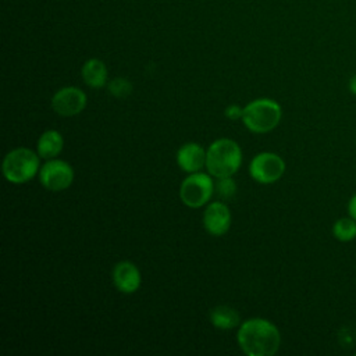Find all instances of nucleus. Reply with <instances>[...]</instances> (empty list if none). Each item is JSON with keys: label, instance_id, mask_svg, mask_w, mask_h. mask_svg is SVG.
I'll list each match as a JSON object with an SVG mask.
<instances>
[{"label": "nucleus", "instance_id": "f257e3e1", "mask_svg": "<svg viewBox=\"0 0 356 356\" xmlns=\"http://www.w3.org/2000/svg\"><path fill=\"white\" fill-rule=\"evenodd\" d=\"M238 343L249 356H273L281 343L278 328L264 318H249L241 324Z\"/></svg>", "mask_w": 356, "mask_h": 356}, {"label": "nucleus", "instance_id": "f03ea898", "mask_svg": "<svg viewBox=\"0 0 356 356\" xmlns=\"http://www.w3.org/2000/svg\"><path fill=\"white\" fill-rule=\"evenodd\" d=\"M242 163V152L231 139H217L206 152L207 171L216 178L234 175Z\"/></svg>", "mask_w": 356, "mask_h": 356}, {"label": "nucleus", "instance_id": "7ed1b4c3", "mask_svg": "<svg viewBox=\"0 0 356 356\" xmlns=\"http://www.w3.org/2000/svg\"><path fill=\"white\" fill-rule=\"evenodd\" d=\"M243 124L256 134L274 129L281 120V106L271 99H257L243 108Z\"/></svg>", "mask_w": 356, "mask_h": 356}, {"label": "nucleus", "instance_id": "20e7f679", "mask_svg": "<svg viewBox=\"0 0 356 356\" xmlns=\"http://www.w3.org/2000/svg\"><path fill=\"white\" fill-rule=\"evenodd\" d=\"M39 167L38 156L26 147H17L3 160V174L7 181L24 184L33 178Z\"/></svg>", "mask_w": 356, "mask_h": 356}, {"label": "nucleus", "instance_id": "39448f33", "mask_svg": "<svg viewBox=\"0 0 356 356\" xmlns=\"http://www.w3.org/2000/svg\"><path fill=\"white\" fill-rule=\"evenodd\" d=\"M213 181L207 174L192 172L181 184L179 196L184 204L196 209L207 203L213 193Z\"/></svg>", "mask_w": 356, "mask_h": 356}, {"label": "nucleus", "instance_id": "423d86ee", "mask_svg": "<svg viewBox=\"0 0 356 356\" xmlns=\"http://www.w3.org/2000/svg\"><path fill=\"white\" fill-rule=\"evenodd\" d=\"M285 171L284 160L270 152L259 153L253 157L249 165L250 177L260 184H273L278 181Z\"/></svg>", "mask_w": 356, "mask_h": 356}, {"label": "nucleus", "instance_id": "0eeeda50", "mask_svg": "<svg viewBox=\"0 0 356 356\" xmlns=\"http://www.w3.org/2000/svg\"><path fill=\"white\" fill-rule=\"evenodd\" d=\"M39 175L42 185L53 192L67 189L74 179V171L68 163L51 159L44 163V165L40 168Z\"/></svg>", "mask_w": 356, "mask_h": 356}, {"label": "nucleus", "instance_id": "6e6552de", "mask_svg": "<svg viewBox=\"0 0 356 356\" xmlns=\"http://www.w3.org/2000/svg\"><path fill=\"white\" fill-rule=\"evenodd\" d=\"M85 106H86V96L81 89L75 86L61 88L51 97L53 110L63 117L76 115L85 108Z\"/></svg>", "mask_w": 356, "mask_h": 356}, {"label": "nucleus", "instance_id": "1a4fd4ad", "mask_svg": "<svg viewBox=\"0 0 356 356\" xmlns=\"http://www.w3.org/2000/svg\"><path fill=\"white\" fill-rule=\"evenodd\" d=\"M203 224L206 231L210 235H214V236L224 235L231 227L229 209L221 202L210 203L204 211Z\"/></svg>", "mask_w": 356, "mask_h": 356}, {"label": "nucleus", "instance_id": "9d476101", "mask_svg": "<svg viewBox=\"0 0 356 356\" xmlns=\"http://www.w3.org/2000/svg\"><path fill=\"white\" fill-rule=\"evenodd\" d=\"M113 281L118 291L132 293L140 285V273L131 261H120L113 270Z\"/></svg>", "mask_w": 356, "mask_h": 356}, {"label": "nucleus", "instance_id": "9b49d317", "mask_svg": "<svg viewBox=\"0 0 356 356\" xmlns=\"http://www.w3.org/2000/svg\"><path fill=\"white\" fill-rule=\"evenodd\" d=\"M179 167L186 172H197L206 164V152L197 143H185L177 153Z\"/></svg>", "mask_w": 356, "mask_h": 356}, {"label": "nucleus", "instance_id": "f8f14e48", "mask_svg": "<svg viewBox=\"0 0 356 356\" xmlns=\"http://www.w3.org/2000/svg\"><path fill=\"white\" fill-rule=\"evenodd\" d=\"M82 78L90 88H102L107 81V68L99 58H90L85 61L82 67Z\"/></svg>", "mask_w": 356, "mask_h": 356}, {"label": "nucleus", "instance_id": "ddd939ff", "mask_svg": "<svg viewBox=\"0 0 356 356\" xmlns=\"http://www.w3.org/2000/svg\"><path fill=\"white\" fill-rule=\"evenodd\" d=\"M63 146H64V140L60 132L50 129L40 135L38 140V154L42 159L50 160L63 150Z\"/></svg>", "mask_w": 356, "mask_h": 356}, {"label": "nucleus", "instance_id": "4468645a", "mask_svg": "<svg viewBox=\"0 0 356 356\" xmlns=\"http://www.w3.org/2000/svg\"><path fill=\"white\" fill-rule=\"evenodd\" d=\"M211 324L221 330H231L239 324V314L229 306H217L210 312Z\"/></svg>", "mask_w": 356, "mask_h": 356}, {"label": "nucleus", "instance_id": "2eb2a0df", "mask_svg": "<svg viewBox=\"0 0 356 356\" xmlns=\"http://www.w3.org/2000/svg\"><path fill=\"white\" fill-rule=\"evenodd\" d=\"M332 234L334 236L341 241V242H348L356 238V220L352 217H343L335 221L332 227Z\"/></svg>", "mask_w": 356, "mask_h": 356}, {"label": "nucleus", "instance_id": "dca6fc26", "mask_svg": "<svg viewBox=\"0 0 356 356\" xmlns=\"http://www.w3.org/2000/svg\"><path fill=\"white\" fill-rule=\"evenodd\" d=\"M108 92L115 97H125L132 92V85L125 78H115L108 83Z\"/></svg>", "mask_w": 356, "mask_h": 356}, {"label": "nucleus", "instance_id": "f3484780", "mask_svg": "<svg viewBox=\"0 0 356 356\" xmlns=\"http://www.w3.org/2000/svg\"><path fill=\"white\" fill-rule=\"evenodd\" d=\"M216 189H217L220 196L229 197V196H232L235 193L236 185H235V182H234V179L231 177H224V178H218Z\"/></svg>", "mask_w": 356, "mask_h": 356}, {"label": "nucleus", "instance_id": "a211bd4d", "mask_svg": "<svg viewBox=\"0 0 356 356\" xmlns=\"http://www.w3.org/2000/svg\"><path fill=\"white\" fill-rule=\"evenodd\" d=\"M225 115L229 118V120H238V118H242L243 115V108H241L239 106H229L227 107L225 110Z\"/></svg>", "mask_w": 356, "mask_h": 356}, {"label": "nucleus", "instance_id": "6ab92c4d", "mask_svg": "<svg viewBox=\"0 0 356 356\" xmlns=\"http://www.w3.org/2000/svg\"><path fill=\"white\" fill-rule=\"evenodd\" d=\"M348 213L350 214V217L353 220H356V195L350 197L349 203H348Z\"/></svg>", "mask_w": 356, "mask_h": 356}, {"label": "nucleus", "instance_id": "aec40b11", "mask_svg": "<svg viewBox=\"0 0 356 356\" xmlns=\"http://www.w3.org/2000/svg\"><path fill=\"white\" fill-rule=\"evenodd\" d=\"M349 90L353 93V95H356V74L350 78V81H349Z\"/></svg>", "mask_w": 356, "mask_h": 356}]
</instances>
